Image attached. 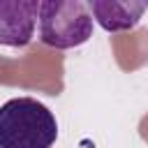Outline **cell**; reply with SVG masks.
<instances>
[{
  "mask_svg": "<svg viewBox=\"0 0 148 148\" xmlns=\"http://www.w3.org/2000/svg\"><path fill=\"white\" fill-rule=\"evenodd\" d=\"M39 42L65 51L83 46L92 37V14L81 0H44L39 2Z\"/></svg>",
  "mask_w": 148,
  "mask_h": 148,
  "instance_id": "obj_2",
  "label": "cell"
},
{
  "mask_svg": "<svg viewBox=\"0 0 148 148\" xmlns=\"http://www.w3.org/2000/svg\"><path fill=\"white\" fill-rule=\"evenodd\" d=\"M58 139L53 111L35 97H14L0 106V148H51Z\"/></svg>",
  "mask_w": 148,
  "mask_h": 148,
  "instance_id": "obj_1",
  "label": "cell"
},
{
  "mask_svg": "<svg viewBox=\"0 0 148 148\" xmlns=\"http://www.w3.org/2000/svg\"><path fill=\"white\" fill-rule=\"evenodd\" d=\"M88 9L92 21L106 32H127L139 25L143 18L148 2L136 0H90Z\"/></svg>",
  "mask_w": 148,
  "mask_h": 148,
  "instance_id": "obj_4",
  "label": "cell"
},
{
  "mask_svg": "<svg viewBox=\"0 0 148 148\" xmlns=\"http://www.w3.org/2000/svg\"><path fill=\"white\" fill-rule=\"evenodd\" d=\"M39 14L37 0H0V44L28 46Z\"/></svg>",
  "mask_w": 148,
  "mask_h": 148,
  "instance_id": "obj_3",
  "label": "cell"
}]
</instances>
